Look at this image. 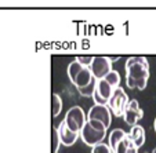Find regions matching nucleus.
Instances as JSON below:
<instances>
[{
    "mask_svg": "<svg viewBox=\"0 0 156 153\" xmlns=\"http://www.w3.org/2000/svg\"><path fill=\"white\" fill-rule=\"evenodd\" d=\"M62 109V101H61V97L58 94H53L51 95V115L55 117V116L59 115Z\"/></svg>",
    "mask_w": 156,
    "mask_h": 153,
    "instance_id": "14",
    "label": "nucleus"
},
{
    "mask_svg": "<svg viewBox=\"0 0 156 153\" xmlns=\"http://www.w3.org/2000/svg\"><path fill=\"white\" fill-rule=\"evenodd\" d=\"M59 145H61V141H59V137H58V131H57L55 127H53L51 128V153L58 152Z\"/></svg>",
    "mask_w": 156,
    "mask_h": 153,
    "instance_id": "15",
    "label": "nucleus"
},
{
    "mask_svg": "<svg viewBox=\"0 0 156 153\" xmlns=\"http://www.w3.org/2000/svg\"><path fill=\"white\" fill-rule=\"evenodd\" d=\"M91 153H112V150H111L109 145H105V144L101 142V144L93 146V152Z\"/></svg>",
    "mask_w": 156,
    "mask_h": 153,
    "instance_id": "17",
    "label": "nucleus"
},
{
    "mask_svg": "<svg viewBox=\"0 0 156 153\" xmlns=\"http://www.w3.org/2000/svg\"><path fill=\"white\" fill-rule=\"evenodd\" d=\"M90 71H91V75L95 80L104 79L112 71V64L109 62L106 57H94L91 65H90Z\"/></svg>",
    "mask_w": 156,
    "mask_h": 153,
    "instance_id": "7",
    "label": "nucleus"
},
{
    "mask_svg": "<svg viewBox=\"0 0 156 153\" xmlns=\"http://www.w3.org/2000/svg\"><path fill=\"white\" fill-rule=\"evenodd\" d=\"M142 116H144V112H142L138 101L137 99L129 101V103H127V106H126V110H124V115H123L124 121L131 127L137 126V123L142 119Z\"/></svg>",
    "mask_w": 156,
    "mask_h": 153,
    "instance_id": "9",
    "label": "nucleus"
},
{
    "mask_svg": "<svg viewBox=\"0 0 156 153\" xmlns=\"http://www.w3.org/2000/svg\"><path fill=\"white\" fill-rule=\"evenodd\" d=\"M64 123L66 124V127L71 128L72 131L80 134V131H82L83 126H84V123H86V115H84V112H83V109L80 108V106H73V108H71L68 112H66V115H65Z\"/></svg>",
    "mask_w": 156,
    "mask_h": 153,
    "instance_id": "5",
    "label": "nucleus"
},
{
    "mask_svg": "<svg viewBox=\"0 0 156 153\" xmlns=\"http://www.w3.org/2000/svg\"><path fill=\"white\" fill-rule=\"evenodd\" d=\"M127 137H129L130 144L134 145L137 149L141 148L142 145L145 144V131L141 126H138V124L131 127V130H130V133L127 134Z\"/></svg>",
    "mask_w": 156,
    "mask_h": 153,
    "instance_id": "11",
    "label": "nucleus"
},
{
    "mask_svg": "<svg viewBox=\"0 0 156 153\" xmlns=\"http://www.w3.org/2000/svg\"><path fill=\"white\" fill-rule=\"evenodd\" d=\"M149 79V62L145 57H130L126 61V84L130 89L144 90Z\"/></svg>",
    "mask_w": 156,
    "mask_h": 153,
    "instance_id": "1",
    "label": "nucleus"
},
{
    "mask_svg": "<svg viewBox=\"0 0 156 153\" xmlns=\"http://www.w3.org/2000/svg\"><path fill=\"white\" fill-rule=\"evenodd\" d=\"M82 139L88 146H95L101 144L106 135V127L97 120H86L82 131H80Z\"/></svg>",
    "mask_w": 156,
    "mask_h": 153,
    "instance_id": "2",
    "label": "nucleus"
},
{
    "mask_svg": "<svg viewBox=\"0 0 156 153\" xmlns=\"http://www.w3.org/2000/svg\"><path fill=\"white\" fill-rule=\"evenodd\" d=\"M127 134L124 133L122 128H115L111 133V135H109V148H111V150H115V148L118 146V144L122 141L123 138H126Z\"/></svg>",
    "mask_w": 156,
    "mask_h": 153,
    "instance_id": "12",
    "label": "nucleus"
},
{
    "mask_svg": "<svg viewBox=\"0 0 156 153\" xmlns=\"http://www.w3.org/2000/svg\"><path fill=\"white\" fill-rule=\"evenodd\" d=\"M57 131H58L59 141H61V144L65 145V146H72V145L77 141V138H79V134L72 131L71 128H68L66 124L64 123V120H62L61 124L58 126Z\"/></svg>",
    "mask_w": 156,
    "mask_h": 153,
    "instance_id": "10",
    "label": "nucleus"
},
{
    "mask_svg": "<svg viewBox=\"0 0 156 153\" xmlns=\"http://www.w3.org/2000/svg\"><path fill=\"white\" fill-rule=\"evenodd\" d=\"M106 58L109 59V62H111V64H112V62L119 61V58H120V57H112V55H109V57H106Z\"/></svg>",
    "mask_w": 156,
    "mask_h": 153,
    "instance_id": "21",
    "label": "nucleus"
},
{
    "mask_svg": "<svg viewBox=\"0 0 156 153\" xmlns=\"http://www.w3.org/2000/svg\"><path fill=\"white\" fill-rule=\"evenodd\" d=\"M87 120H97L108 128L112 121V113L106 105H94L88 110Z\"/></svg>",
    "mask_w": 156,
    "mask_h": 153,
    "instance_id": "8",
    "label": "nucleus"
},
{
    "mask_svg": "<svg viewBox=\"0 0 156 153\" xmlns=\"http://www.w3.org/2000/svg\"><path fill=\"white\" fill-rule=\"evenodd\" d=\"M97 82V80H95ZM95 82H93L91 84H88L87 87H84V89H80L79 92L82 95H84V97H93V94H94V89H95Z\"/></svg>",
    "mask_w": 156,
    "mask_h": 153,
    "instance_id": "18",
    "label": "nucleus"
},
{
    "mask_svg": "<svg viewBox=\"0 0 156 153\" xmlns=\"http://www.w3.org/2000/svg\"><path fill=\"white\" fill-rule=\"evenodd\" d=\"M93 58H94V57H77L75 61H77L80 65H83L86 68H90V65H91V62H93Z\"/></svg>",
    "mask_w": 156,
    "mask_h": 153,
    "instance_id": "19",
    "label": "nucleus"
},
{
    "mask_svg": "<svg viewBox=\"0 0 156 153\" xmlns=\"http://www.w3.org/2000/svg\"><path fill=\"white\" fill-rule=\"evenodd\" d=\"M68 76L71 79V82L76 85V89H84L88 84H91L93 82H95V79L93 77L90 68H86L83 65H80L77 61H73L69 64L68 66Z\"/></svg>",
    "mask_w": 156,
    "mask_h": 153,
    "instance_id": "3",
    "label": "nucleus"
},
{
    "mask_svg": "<svg viewBox=\"0 0 156 153\" xmlns=\"http://www.w3.org/2000/svg\"><path fill=\"white\" fill-rule=\"evenodd\" d=\"M127 103H129V95L124 92V90L122 87H118V89L113 90L112 97L108 102V108L111 110V113H113V116L122 117L124 115Z\"/></svg>",
    "mask_w": 156,
    "mask_h": 153,
    "instance_id": "4",
    "label": "nucleus"
},
{
    "mask_svg": "<svg viewBox=\"0 0 156 153\" xmlns=\"http://www.w3.org/2000/svg\"><path fill=\"white\" fill-rule=\"evenodd\" d=\"M113 89L106 83L105 79H100L95 82V89L94 94H93V99H94L95 105H108L109 99L112 97Z\"/></svg>",
    "mask_w": 156,
    "mask_h": 153,
    "instance_id": "6",
    "label": "nucleus"
},
{
    "mask_svg": "<svg viewBox=\"0 0 156 153\" xmlns=\"http://www.w3.org/2000/svg\"><path fill=\"white\" fill-rule=\"evenodd\" d=\"M152 153H156V149H155V150H153V152H152Z\"/></svg>",
    "mask_w": 156,
    "mask_h": 153,
    "instance_id": "23",
    "label": "nucleus"
},
{
    "mask_svg": "<svg viewBox=\"0 0 156 153\" xmlns=\"http://www.w3.org/2000/svg\"><path fill=\"white\" fill-rule=\"evenodd\" d=\"M153 128H155V133H156V119H155V121H153Z\"/></svg>",
    "mask_w": 156,
    "mask_h": 153,
    "instance_id": "22",
    "label": "nucleus"
},
{
    "mask_svg": "<svg viewBox=\"0 0 156 153\" xmlns=\"http://www.w3.org/2000/svg\"><path fill=\"white\" fill-rule=\"evenodd\" d=\"M126 153H138V149H137L134 145H130V148L127 149V152Z\"/></svg>",
    "mask_w": 156,
    "mask_h": 153,
    "instance_id": "20",
    "label": "nucleus"
},
{
    "mask_svg": "<svg viewBox=\"0 0 156 153\" xmlns=\"http://www.w3.org/2000/svg\"><path fill=\"white\" fill-rule=\"evenodd\" d=\"M104 79L106 80V83H108L111 87H112L113 90L115 89H118L119 87V84H120V75H119V72H116V71H111L108 75H106Z\"/></svg>",
    "mask_w": 156,
    "mask_h": 153,
    "instance_id": "13",
    "label": "nucleus"
},
{
    "mask_svg": "<svg viewBox=\"0 0 156 153\" xmlns=\"http://www.w3.org/2000/svg\"><path fill=\"white\" fill-rule=\"evenodd\" d=\"M130 141H129V137H126V138H123L120 142L118 144V146L115 148V150H113L112 153H126L127 149L130 148Z\"/></svg>",
    "mask_w": 156,
    "mask_h": 153,
    "instance_id": "16",
    "label": "nucleus"
}]
</instances>
